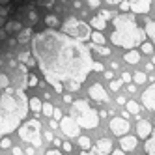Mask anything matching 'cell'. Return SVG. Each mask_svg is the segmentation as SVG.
<instances>
[{
	"instance_id": "obj_1",
	"label": "cell",
	"mask_w": 155,
	"mask_h": 155,
	"mask_svg": "<svg viewBox=\"0 0 155 155\" xmlns=\"http://www.w3.org/2000/svg\"><path fill=\"white\" fill-rule=\"evenodd\" d=\"M32 51L41 73L56 94H62L65 82L69 81L82 84L94 68L90 47L56 30L36 34L32 39Z\"/></svg>"
},
{
	"instance_id": "obj_2",
	"label": "cell",
	"mask_w": 155,
	"mask_h": 155,
	"mask_svg": "<svg viewBox=\"0 0 155 155\" xmlns=\"http://www.w3.org/2000/svg\"><path fill=\"white\" fill-rule=\"evenodd\" d=\"M112 25H114V32L110 36V41L116 47L135 49L137 45H142V41H146V30H142L137 25L135 13H121L114 17Z\"/></svg>"
},
{
	"instance_id": "obj_3",
	"label": "cell",
	"mask_w": 155,
	"mask_h": 155,
	"mask_svg": "<svg viewBox=\"0 0 155 155\" xmlns=\"http://www.w3.org/2000/svg\"><path fill=\"white\" fill-rule=\"evenodd\" d=\"M71 116L77 120V124L84 129H95L99 125V114L84 101V99L71 101Z\"/></svg>"
},
{
	"instance_id": "obj_4",
	"label": "cell",
	"mask_w": 155,
	"mask_h": 155,
	"mask_svg": "<svg viewBox=\"0 0 155 155\" xmlns=\"http://www.w3.org/2000/svg\"><path fill=\"white\" fill-rule=\"evenodd\" d=\"M54 4V0H0V26L2 21L13 12H21V9H34V6H45L51 8Z\"/></svg>"
},
{
	"instance_id": "obj_5",
	"label": "cell",
	"mask_w": 155,
	"mask_h": 155,
	"mask_svg": "<svg viewBox=\"0 0 155 155\" xmlns=\"http://www.w3.org/2000/svg\"><path fill=\"white\" fill-rule=\"evenodd\" d=\"M19 137L23 142L32 144L34 148H41V124L38 120H28L19 127Z\"/></svg>"
},
{
	"instance_id": "obj_6",
	"label": "cell",
	"mask_w": 155,
	"mask_h": 155,
	"mask_svg": "<svg viewBox=\"0 0 155 155\" xmlns=\"http://www.w3.org/2000/svg\"><path fill=\"white\" fill-rule=\"evenodd\" d=\"M62 30H64V34H68L75 39H88L90 38V28H88L86 23H82V21H77L75 17H69L65 23L62 25Z\"/></svg>"
},
{
	"instance_id": "obj_7",
	"label": "cell",
	"mask_w": 155,
	"mask_h": 155,
	"mask_svg": "<svg viewBox=\"0 0 155 155\" xmlns=\"http://www.w3.org/2000/svg\"><path fill=\"white\" fill-rule=\"evenodd\" d=\"M26 114H19V112H8L0 107V137L2 135H8L19 127V124L23 121Z\"/></svg>"
},
{
	"instance_id": "obj_8",
	"label": "cell",
	"mask_w": 155,
	"mask_h": 155,
	"mask_svg": "<svg viewBox=\"0 0 155 155\" xmlns=\"http://www.w3.org/2000/svg\"><path fill=\"white\" fill-rule=\"evenodd\" d=\"M60 129H62L64 135L69 137V138H77V137H79V133H81V125L77 124V120L73 116H62Z\"/></svg>"
},
{
	"instance_id": "obj_9",
	"label": "cell",
	"mask_w": 155,
	"mask_h": 155,
	"mask_svg": "<svg viewBox=\"0 0 155 155\" xmlns=\"http://www.w3.org/2000/svg\"><path fill=\"white\" fill-rule=\"evenodd\" d=\"M129 129H131V125H129L127 118H124V116H114L112 120H110V131H112L116 137H124L125 133H129Z\"/></svg>"
},
{
	"instance_id": "obj_10",
	"label": "cell",
	"mask_w": 155,
	"mask_h": 155,
	"mask_svg": "<svg viewBox=\"0 0 155 155\" xmlns=\"http://www.w3.org/2000/svg\"><path fill=\"white\" fill-rule=\"evenodd\" d=\"M88 94H90V97L94 99V101H97V103H108V94L99 82L92 84L90 90H88Z\"/></svg>"
},
{
	"instance_id": "obj_11",
	"label": "cell",
	"mask_w": 155,
	"mask_h": 155,
	"mask_svg": "<svg viewBox=\"0 0 155 155\" xmlns=\"http://www.w3.org/2000/svg\"><path fill=\"white\" fill-rule=\"evenodd\" d=\"M142 103H144V107H146L148 110L155 112V82L142 94Z\"/></svg>"
},
{
	"instance_id": "obj_12",
	"label": "cell",
	"mask_w": 155,
	"mask_h": 155,
	"mask_svg": "<svg viewBox=\"0 0 155 155\" xmlns=\"http://www.w3.org/2000/svg\"><path fill=\"white\" fill-rule=\"evenodd\" d=\"M151 9V0H131V12L146 15Z\"/></svg>"
},
{
	"instance_id": "obj_13",
	"label": "cell",
	"mask_w": 155,
	"mask_h": 155,
	"mask_svg": "<svg viewBox=\"0 0 155 155\" xmlns=\"http://www.w3.org/2000/svg\"><path fill=\"white\" fill-rule=\"evenodd\" d=\"M151 131H153V127H151V124L148 120H140L138 124H137V137L138 138H144L146 140L150 135H151Z\"/></svg>"
},
{
	"instance_id": "obj_14",
	"label": "cell",
	"mask_w": 155,
	"mask_h": 155,
	"mask_svg": "<svg viewBox=\"0 0 155 155\" xmlns=\"http://www.w3.org/2000/svg\"><path fill=\"white\" fill-rule=\"evenodd\" d=\"M121 148H124V151H133L137 148V144H138V137H129V135H124L121 137Z\"/></svg>"
},
{
	"instance_id": "obj_15",
	"label": "cell",
	"mask_w": 155,
	"mask_h": 155,
	"mask_svg": "<svg viewBox=\"0 0 155 155\" xmlns=\"http://www.w3.org/2000/svg\"><path fill=\"white\" fill-rule=\"evenodd\" d=\"M110 151H112V140H108V138L97 140L94 153H110Z\"/></svg>"
},
{
	"instance_id": "obj_16",
	"label": "cell",
	"mask_w": 155,
	"mask_h": 155,
	"mask_svg": "<svg viewBox=\"0 0 155 155\" xmlns=\"http://www.w3.org/2000/svg\"><path fill=\"white\" fill-rule=\"evenodd\" d=\"M4 28H6V32H8V34H19V32L23 30L25 26H23V23H21V21H15V19H12V21H8V23L4 25Z\"/></svg>"
},
{
	"instance_id": "obj_17",
	"label": "cell",
	"mask_w": 155,
	"mask_h": 155,
	"mask_svg": "<svg viewBox=\"0 0 155 155\" xmlns=\"http://www.w3.org/2000/svg\"><path fill=\"white\" fill-rule=\"evenodd\" d=\"M124 60H125L127 64H138V60H140V52L135 51V49H127Z\"/></svg>"
},
{
	"instance_id": "obj_18",
	"label": "cell",
	"mask_w": 155,
	"mask_h": 155,
	"mask_svg": "<svg viewBox=\"0 0 155 155\" xmlns=\"http://www.w3.org/2000/svg\"><path fill=\"white\" fill-rule=\"evenodd\" d=\"M144 151L146 153H155V129L151 131V138H146V144H144Z\"/></svg>"
},
{
	"instance_id": "obj_19",
	"label": "cell",
	"mask_w": 155,
	"mask_h": 155,
	"mask_svg": "<svg viewBox=\"0 0 155 155\" xmlns=\"http://www.w3.org/2000/svg\"><path fill=\"white\" fill-rule=\"evenodd\" d=\"M90 25H92L94 28H97V30H105V28H107V21H105L101 15H97V17H92V19H90Z\"/></svg>"
},
{
	"instance_id": "obj_20",
	"label": "cell",
	"mask_w": 155,
	"mask_h": 155,
	"mask_svg": "<svg viewBox=\"0 0 155 155\" xmlns=\"http://www.w3.org/2000/svg\"><path fill=\"white\" fill-rule=\"evenodd\" d=\"M30 36H32V28H23L17 34V41L19 43H26L28 39H30Z\"/></svg>"
},
{
	"instance_id": "obj_21",
	"label": "cell",
	"mask_w": 155,
	"mask_h": 155,
	"mask_svg": "<svg viewBox=\"0 0 155 155\" xmlns=\"http://www.w3.org/2000/svg\"><path fill=\"white\" fill-rule=\"evenodd\" d=\"M41 101H39V97H32L28 99V108H32L34 112H41Z\"/></svg>"
},
{
	"instance_id": "obj_22",
	"label": "cell",
	"mask_w": 155,
	"mask_h": 155,
	"mask_svg": "<svg viewBox=\"0 0 155 155\" xmlns=\"http://www.w3.org/2000/svg\"><path fill=\"white\" fill-rule=\"evenodd\" d=\"M144 30H146V36H150L151 39H153V43H155V23H153V21H146V28H144Z\"/></svg>"
},
{
	"instance_id": "obj_23",
	"label": "cell",
	"mask_w": 155,
	"mask_h": 155,
	"mask_svg": "<svg viewBox=\"0 0 155 155\" xmlns=\"http://www.w3.org/2000/svg\"><path fill=\"white\" fill-rule=\"evenodd\" d=\"M125 107H127V110H129V114H138V112H140V105H138L137 101H127Z\"/></svg>"
},
{
	"instance_id": "obj_24",
	"label": "cell",
	"mask_w": 155,
	"mask_h": 155,
	"mask_svg": "<svg viewBox=\"0 0 155 155\" xmlns=\"http://www.w3.org/2000/svg\"><path fill=\"white\" fill-rule=\"evenodd\" d=\"M148 81V77H146V73H142V71H137L135 75H133V82L135 84H144Z\"/></svg>"
},
{
	"instance_id": "obj_25",
	"label": "cell",
	"mask_w": 155,
	"mask_h": 155,
	"mask_svg": "<svg viewBox=\"0 0 155 155\" xmlns=\"http://www.w3.org/2000/svg\"><path fill=\"white\" fill-rule=\"evenodd\" d=\"M90 38H92L94 43H97V45H103V43H105V38H103V34H101V30H99V32H94V34H90Z\"/></svg>"
},
{
	"instance_id": "obj_26",
	"label": "cell",
	"mask_w": 155,
	"mask_h": 155,
	"mask_svg": "<svg viewBox=\"0 0 155 155\" xmlns=\"http://www.w3.org/2000/svg\"><path fill=\"white\" fill-rule=\"evenodd\" d=\"M45 25L51 26V28H56V26L60 25V21L54 17V15H47V17H45Z\"/></svg>"
},
{
	"instance_id": "obj_27",
	"label": "cell",
	"mask_w": 155,
	"mask_h": 155,
	"mask_svg": "<svg viewBox=\"0 0 155 155\" xmlns=\"http://www.w3.org/2000/svg\"><path fill=\"white\" fill-rule=\"evenodd\" d=\"M52 110H54V107H52L51 103H43V105H41V112L45 114L47 118H51V116H52Z\"/></svg>"
},
{
	"instance_id": "obj_28",
	"label": "cell",
	"mask_w": 155,
	"mask_h": 155,
	"mask_svg": "<svg viewBox=\"0 0 155 155\" xmlns=\"http://www.w3.org/2000/svg\"><path fill=\"white\" fill-rule=\"evenodd\" d=\"M79 146H81L82 150H88V148L92 146V140L88 138V137H81V138H79Z\"/></svg>"
},
{
	"instance_id": "obj_29",
	"label": "cell",
	"mask_w": 155,
	"mask_h": 155,
	"mask_svg": "<svg viewBox=\"0 0 155 155\" xmlns=\"http://www.w3.org/2000/svg\"><path fill=\"white\" fill-rule=\"evenodd\" d=\"M65 88H68L69 92H77L81 88V82H77V81H69V82H65Z\"/></svg>"
},
{
	"instance_id": "obj_30",
	"label": "cell",
	"mask_w": 155,
	"mask_h": 155,
	"mask_svg": "<svg viewBox=\"0 0 155 155\" xmlns=\"http://www.w3.org/2000/svg\"><path fill=\"white\" fill-rule=\"evenodd\" d=\"M8 86H9V79H8V75L0 73V90H6Z\"/></svg>"
},
{
	"instance_id": "obj_31",
	"label": "cell",
	"mask_w": 155,
	"mask_h": 155,
	"mask_svg": "<svg viewBox=\"0 0 155 155\" xmlns=\"http://www.w3.org/2000/svg\"><path fill=\"white\" fill-rule=\"evenodd\" d=\"M155 51V47L151 45V43H146V41H142V52L144 54H151Z\"/></svg>"
},
{
	"instance_id": "obj_32",
	"label": "cell",
	"mask_w": 155,
	"mask_h": 155,
	"mask_svg": "<svg viewBox=\"0 0 155 155\" xmlns=\"http://www.w3.org/2000/svg\"><path fill=\"white\" fill-rule=\"evenodd\" d=\"M17 60H19V62H23V64H26V62L30 60V52H28V51H25V52H21L19 56H17Z\"/></svg>"
},
{
	"instance_id": "obj_33",
	"label": "cell",
	"mask_w": 155,
	"mask_h": 155,
	"mask_svg": "<svg viewBox=\"0 0 155 155\" xmlns=\"http://www.w3.org/2000/svg\"><path fill=\"white\" fill-rule=\"evenodd\" d=\"M131 81H133V75H131V73H127V71H124V73H121V82L129 84Z\"/></svg>"
},
{
	"instance_id": "obj_34",
	"label": "cell",
	"mask_w": 155,
	"mask_h": 155,
	"mask_svg": "<svg viewBox=\"0 0 155 155\" xmlns=\"http://www.w3.org/2000/svg\"><path fill=\"white\" fill-rule=\"evenodd\" d=\"M36 84H38V77H36V75H30L28 79H26V86L32 88V86H36Z\"/></svg>"
},
{
	"instance_id": "obj_35",
	"label": "cell",
	"mask_w": 155,
	"mask_h": 155,
	"mask_svg": "<svg viewBox=\"0 0 155 155\" xmlns=\"http://www.w3.org/2000/svg\"><path fill=\"white\" fill-rule=\"evenodd\" d=\"M120 88H121V79H120V81H112V82H110V90H112V92H118Z\"/></svg>"
},
{
	"instance_id": "obj_36",
	"label": "cell",
	"mask_w": 155,
	"mask_h": 155,
	"mask_svg": "<svg viewBox=\"0 0 155 155\" xmlns=\"http://www.w3.org/2000/svg\"><path fill=\"white\" fill-rule=\"evenodd\" d=\"M120 9H121V12H129V9H131V2L121 0V2H120Z\"/></svg>"
},
{
	"instance_id": "obj_37",
	"label": "cell",
	"mask_w": 155,
	"mask_h": 155,
	"mask_svg": "<svg viewBox=\"0 0 155 155\" xmlns=\"http://www.w3.org/2000/svg\"><path fill=\"white\" fill-rule=\"evenodd\" d=\"M28 21H30L32 25H36V21H38V15H36V12H34V9H30V12H28Z\"/></svg>"
},
{
	"instance_id": "obj_38",
	"label": "cell",
	"mask_w": 155,
	"mask_h": 155,
	"mask_svg": "<svg viewBox=\"0 0 155 155\" xmlns=\"http://www.w3.org/2000/svg\"><path fill=\"white\" fill-rule=\"evenodd\" d=\"M99 15H101L105 21H108L110 17H112V12H108V9H101V12H99Z\"/></svg>"
},
{
	"instance_id": "obj_39",
	"label": "cell",
	"mask_w": 155,
	"mask_h": 155,
	"mask_svg": "<svg viewBox=\"0 0 155 155\" xmlns=\"http://www.w3.org/2000/svg\"><path fill=\"white\" fill-rule=\"evenodd\" d=\"M9 146H12V140H9V138H2V140H0V148H2V150H6Z\"/></svg>"
},
{
	"instance_id": "obj_40",
	"label": "cell",
	"mask_w": 155,
	"mask_h": 155,
	"mask_svg": "<svg viewBox=\"0 0 155 155\" xmlns=\"http://www.w3.org/2000/svg\"><path fill=\"white\" fill-rule=\"evenodd\" d=\"M92 71H105V65H103L101 62H95L94 68H92Z\"/></svg>"
},
{
	"instance_id": "obj_41",
	"label": "cell",
	"mask_w": 155,
	"mask_h": 155,
	"mask_svg": "<svg viewBox=\"0 0 155 155\" xmlns=\"http://www.w3.org/2000/svg\"><path fill=\"white\" fill-rule=\"evenodd\" d=\"M52 118H54V120H62V110H60V108H54V110H52Z\"/></svg>"
},
{
	"instance_id": "obj_42",
	"label": "cell",
	"mask_w": 155,
	"mask_h": 155,
	"mask_svg": "<svg viewBox=\"0 0 155 155\" xmlns=\"http://www.w3.org/2000/svg\"><path fill=\"white\" fill-rule=\"evenodd\" d=\"M62 148H64V151H68V153H69V151L73 150V146H71L69 142H64V144H62Z\"/></svg>"
},
{
	"instance_id": "obj_43",
	"label": "cell",
	"mask_w": 155,
	"mask_h": 155,
	"mask_svg": "<svg viewBox=\"0 0 155 155\" xmlns=\"http://www.w3.org/2000/svg\"><path fill=\"white\" fill-rule=\"evenodd\" d=\"M116 103H118V105H125V103H127V99H125L124 95H118V99H116Z\"/></svg>"
},
{
	"instance_id": "obj_44",
	"label": "cell",
	"mask_w": 155,
	"mask_h": 155,
	"mask_svg": "<svg viewBox=\"0 0 155 155\" xmlns=\"http://www.w3.org/2000/svg\"><path fill=\"white\" fill-rule=\"evenodd\" d=\"M88 6L90 8H99V0H88Z\"/></svg>"
},
{
	"instance_id": "obj_45",
	"label": "cell",
	"mask_w": 155,
	"mask_h": 155,
	"mask_svg": "<svg viewBox=\"0 0 155 155\" xmlns=\"http://www.w3.org/2000/svg\"><path fill=\"white\" fill-rule=\"evenodd\" d=\"M127 92H131V94H133V92H137V86L129 82V84H127Z\"/></svg>"
},
{
	"instance_id": "obj_46",
	"label": "cell",
	"mask_w": 155,
	"mask_h": 155,
	"mask_svg": "<svg viewBox=\"0 0 155 155\" xmlns=\"http://www.w3.org/2000/svg\"><path fill=\"white\" fill-rule=\"evenodd\" d=\"M52 144H54L56 148H60V146H62V140H60V138H52Z\"/></svg>"
},
{
	"instance_id": "obj_47",
	"label": "cell",
	"mask_w": 155,
	"mask_h": 155,
	"mask_svg": "<svg viewBox=\"0 0 155 155\" xmlns=\"http://www.w3.org/2000/svg\"><path fill=\"white\" fill-rule=\"evenodd\" d=\"M17 62H19V60H15V58H9V65H12V68H17Z\"/></svg>"
},
{
	"instance_id": "obj_48",
	"label": "cell",
	"mask_w": 155,
	"mask_h": 155,
	"mask_svg": "<svg viewBox=\"0 0 155 155\" xmlns=\"http://www.w3.org/2000/svg\"><path fill=\"white\" fill-rule=\"evenodd\" d=\"M103 75H105V79H108V81H112V73H110V71H105Z\"/></svg>"
},
{
	"instance_id": "obj_49",
	"label": "cell",
	"mask_w": 155,
	"mask_h": 155,
	"mask_svg": "<svg viewBox=\"0 0 155 155\" xmlns=\"http://www.w3.org/2000/svg\"><path fill=\"white\" fill-rule=\"evenodd\" d=\"M12 153H15V155H19V153H23V150H21V148H13V150H12Z\"/></svg>"
},
{
	"instance_id": "obj_50",
	"label": "cell",
	"mask_w": 155,
	"mask_h": 155,
	"mask_svg": "<svg viewBox=\"0 0 155 155\" xmlns=\"http://www.w3.org/2000/svg\"><path fill=\"white\" fill-rule=\"evenodd\" d=\"M47 153H49V155H58V153H60V151H58V150H49V151H47Z\"/></svg>"
},
{
	"instance_id": "obj_51",
	"label": "cell",
	"mask_w": 155,
	"mask_h": 155,
	"mask_svg": "<svg viewBox=\"0 0 155 155\" xmlns=\"http://www.w3.org/2000/svg\"><path fill=\"white\" fill-rule=\"evenodd\" d=\"M112 153L114 155H121V153H124V148H121V150H112Z\"/></svg>"
},
{
	"instance_id": "obj_52",
	"label": "cell",
	"mask_w": 155,
	"mask_h": 155,
	"mask_svg": "<svg viewBox=\"0 0 155 155\" xmlns=\"http://www.w3.org/2000/svg\"><path fill=\"white\" fill-rule=\"evenodd\" d=\"M153 68H155V65H153V64H151V62H150V64H148V65H146V69H148V71H153Z\"/></svg>"
},
{
	"instance_id": "obj_53",
	"label": "cell",
	"mask_w": 155,
	"mask_h": 155,
	"mask_svg": "<svg viewBox=\"0 0 155 155\" xmlns=\"http://www.w3.org/2000/svg\"><path fill=\"white\" fill-rule=\"evenodd\" d=\"M64 101L65 103H71V95H64Z\"/></svg>"
},
{
	"instance_id": "obj_54",
	"label": "cell",
	"mask_w": 155,
	"mask_h": 155,
	"mask_svg": "<svg viewBox=\"0 0 155 155\" xmlns=\"http://www.w3.org/2000/svg\"><path fill=\"white\" fill-rule=\"evenodd\" d=\"M51 127H52V129H56V127H58V124H56V120H52V121H51Z\"/></svg>"
},
{
	"instance_id": "obj_55",
	"label": "cell",
	"mask_w": 155,
	"mask_h": 155,
	"mask_svg": "<svg viewBox=\"0 0 155 155\" xmlns=\"http://www.w3.org/2000/svg\"><path fill=\"white\" fill-rule=\"evenodd\" d=\"M107 2H108V4H120L121 0H107Z\"/></svg>"
},
{
	"instance_id": "obj_56",
	"label": "cell",
	"mask_w": 155,
	"mask_h": 155,
	"mask_svg": "<svg viewBox=\"0 0 155 155\" xmlns=\"http://www.w3.org/2000/svg\"><path fill=\"white\" fill-rule=\"evenodd\" d=\"M151 64H153V65H155V56H153V58H151Z\"/></svg>"
}]
</instances>
